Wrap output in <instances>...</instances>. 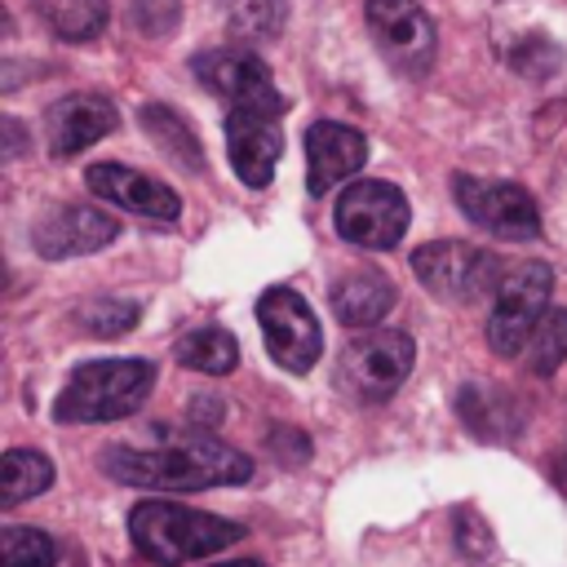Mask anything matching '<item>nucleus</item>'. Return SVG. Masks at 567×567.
<instances>
[{
  "label": "nucleus",
  "instance_id": "f257e3e1",
  "mask_svg": "<svg viewBox=\"0 0 567 567\" xmlns=\"http://www.w3.org/2000/svg\"><path fill=\"white\" fill-rule=\"evenodd\" d=\"M102 470L115 483L146 487V492H204V487H235L252 478V461L213 439V434H190L164 447H106Z\"/></svg>",
  "mask_w": 567,
  "mask_h": 567
},
{
  "label": "nucleus",
  "instance_id": "f03ea898",
  "mask_svg": "<svg viewBox=\"0 0 567 567\" xmlns=\"http://www.w3.org/2000/svg\"><path fill=\"white\" fill-rule=\"evenodd\" d=\"M128 536L142 558H151L159 567H182V563L208 558L217 549H230L235 540H244V527L221 514L190 509L177 501H142L128 514Z\"/></svg>",
  "mask_w": 567,
  "mask_h": 567
},
{
  "label": "nucleus",
  "instance_id": "7ed1b4c3",
  "mask_svg": "<svg viewBox=\"0 0 567 567\" xmlns=\"http://www.w3.org/2000/svg\"><path fill=\"white\" fill-rule=\"evenodd\" d=\"M155 390V363L151 359H93L71 372L62 385L53 416L62 425H97L133 416Z\"/></svg>",
  "mask_w": 567,
  "mask_h": 567
},
{
  "label": "nucleus",
  "instance_id": "20e7f679",
  "mask_svg": "<svg viewBox=\"0 0 567 567\" xmlns=\"http://www.w3.org/2000/svg\"><path fill=\"white\" fill-rule=\"evenodd\" d=\"M416 346L399 328H363L337 359V385L359 403H385L412 372Z\"/></svg>",
  "mask_w": 567,
  "mask_h": 567
},
{
  "label": "nucleus",
  "instance_id": "39448f33",
  "mask_svg": "<svg viewBox=\"0 0 567 567\" xmlns=\"http://www.w3.org/2000/svg\"><path fill=\"white\" fill-rule=\"evenodd\" d=\"M549 288H554V270L545 261H523L496 284L492 315H487V346L501 359L527 354L532 332L549 310Z\"/></svg>",
  "mask_w": 567,
  "mask_h": 567
},
{
  "label": "nucleus",
  "instance_id": "423d86ee",
  "mask_svg": "<svg viewBox=\"0 0 567 567\" xmlns=\"http://www.w3.org/2000/svg\"><path fill=\"white\" fill-rule=\"evenodd\" d=\"M284 97H261V102H235L226 111V155L230 168L239 173L244 186L261 190L270 186L279 155H284Z\"/></svg>",
  "mask_w": 567,
  "mask_h": 567
},
{
  "label": "nucleus",
  "instance_id": "0eeeda50",
  "mask_svg": "<svg viewBox=\"0 0 567 567\" xmlns=\"http://www.w3.org/2000/svg\"><path fill=\"white\" fill-rule=\"evenodd\" d=\"M408 199L399 186L390 182H372V177H359L341 190L337 199V213H332V226L346 244L354 248H372V252H385L394 248L403 235H408Z\"/></svg>",
  "mask_w": 567,
  "mask_h": 567
},
{
  "label": "nucleus",
  "instance_id": "6e6552de",
  "mask_svg": "<svg viewBox=\"0 0 567 567\" xmlns=\"http://www.w3.org/2000/svg\"><path fill=\"white\" fill-rule=\"evenodd\" d=\"M257 323L266 337V350L279 368L288 372H310L323 354V328L315 319V310L306 306V297L288 284L266 288L257 297Z\"/></svg>",
  "mask_w": 567,
  "mask_h": 567
},
{
  "label": "nucleus",
  "instance_id": "1a4fd4ad",
  "mask_svg": "<svg viewBox=\"0 0 567 567\" xmlns=\"http://www.w3.org/2000/svg\"><path fill=\"white\" fill-rule=\"evenodd\" d=\"M452 195H456L461 213L496 239L527 244V239L540 235V208H536L532 190L518 186V182H483V177L461 173L452 182Z\"/></svg>",
  "mask_w": 567,
  "mask_h": 567
},
{
  "label": "nucleus",
  "instance_id": "9d476101",
  "mask_svg": "<svg viewBox=\"0 0 567 567\" xmlns=\"http://www.w3.org/2000/svg\"><path fill=\"white\" fill-rule=\"evenodd\" d=\"M412 270H416V279H421L434 297H443V301H474V297H483L487 288H496V279H501L496 252L474 248V244H461V239L421 244V248L412 252Z\"/></svg>",
  "mask_w": 567,
  "mask_h": 567
},
{
  "label": "nucleus",
  "instance_id": "9b49d317",
  "mask_svg": "<svg viewBox=\"0 0 567 567\" xmlns=\"http://www.w3.org/2000/svg\"><path fill=\"white\" fill-rule=\"evenodd\" d=\"M368 31L377 40V49L385 53V62L403 75H425L434 66V22L416 0H368Z\"/></svg>",
  "mask_w": 567,
  "mask_h": 567
},
{
  "label": "nucleus",
  "instance_id": "f8f14e48",
  "mask_svg": "<svg viewBox=\"0 0 567 567\" xmlns=\"http://www.w3.org/2000/svg\"><path fill=\"white\" fill-rule=\"evenodd\" d=\"M115 235H120V221L111 213L93 204H58L35 221L31 244L44 261H66V257H89L106 248Z\"/></svg>",
  "mask_w": 567,
  "mask_h": 567
},
{
  "label": "nucleus",
  "instance_id": "ddd939ff",
  "mask_svg": "<svg viewBox=\"0 0 567 567\" xmlns=\"http://www.w3.org/2000/svg\"><path fill=\"white\" fill-rule=\"evenodd\" d=\"M84 182L111 208H124V213H137V217H151V221H177L182 217L177 190L164 186L159 177H146V173L128 168V164H115V159L93 164L84 173Z\"/></svg>",
  "mask_w": 567,
  "mask_h": 567
},
{
  "label": "nucleus",
  "instance_id": "4468645a",
  "mask_svg": "<svg viewBox=\"0 0 567 567\" xmlns=\"http://www.w3.org/2000/svg\"><path fill=\"white\" fill-rule=\"evenodd\" d=\"M368 164V137L337 120H315L306 128V190L328 195L346 177H354Z\"/></svg>",
  "mask_w": 567,
  "mask_h": 567
},
{
  "label": "nucleus",
  "instance_id": "2eb2a0df",
  "mask_svg": "<svg viewBox=\"0 0 567 567\" xmlns=\"http://www.w3.org/2000/svg\"><path fill=\"white\" fill-rule=\"evenodd\" d=\"M120 124V111L111 97L102 93H71L62 102H53L44 111V142L53 159H71L80 151H89L93 142H102L111 128Z\"/></svg>",
  "mask_w": 567,
  "mask_h": 567
},
{
  "label": "nucleus",
  "instance_id": "dca6fc26",
  "mask_svg": "<svg viewBox=\"0 0 567 567\" xmlns=\"http://www.w3.org/2000/svg\"><path fill=\"white\" fill-rule=\"evenodd\" d=\"M190 71L195 80L217 93L221 102H261V97H275V80H270V66L248 53V49H213V53H199L190 58Z\"/></svg>",
  "mask_w": 567,
  "mask_h": 567
},
{
  "label": "nucleus",
  "instance_id": "f3484780",
  "mask_svg": "<svg viewBox=\"0 0 567 567\" xmlns=\"http://www.w3.org/2000/svg\"><path fill=\"white\" fill-rule=\"evenodd\" d=\"M399 301V288L385 270L377 266H359V270H346L337 284H332V315L346 323V328H377Z\"/></svg>",
  "mask_w": 567,
  "mask_h": 567
},
{
  "label": "nucleus",
  "instance_id": "a211bd4d",
  "mask_svg": "<svg viewBox=\"0 0 567 567\" xmlns=\"http://www.w3.org/2000/svg\"><path fill=\"white\" fill-rule=\"evenodd\" d=\"M173 354H177V363L190 368V372L226 377V372H235V363H239V341H235L226 328L204 323V328L182 332L177 346H173Z\"/></svg>",
  "mask_w": 567,
  "mask_h": 567
},
{
  "label": "nucleus",
  "instance_id": "6ab92c4d",
  "mask_svg": "<svg viewBox=\"0 0 567 567\" xmlns=\"http://www.w3.org/2000/svg\"><path fill=\"white\" fill-rule=\"evenodd\" d=\"M53 487V461L35 447H9L0 461V509H13Z\"/></svg>",
  "mask_w": 567,
  "mask_h": 567
},
{
  "label": "nucleus",
  "instance_id": "aec40b11",
  "mask_svg": "<svg viewBox=\"0 0 567 567\" xmlns=\"http://www.w3.org/2000/svg\"><path fill=\"white\" fill-rule=\"evenodd\" d=\"M142 128L151 133V142H155V146H159L177 168H190V173H199V168H204V146H199L195 128H190L177 111H168V106L151 102V106H142Z\"/></svg>",
  "mask_w": 567,
  "mask_h": 567
},
{
  "label": "nucleus",
  "instance_id": "412c9836",
  "mask_svg": "<svg viewBox=\"0 0 567 567\" xmlns=\"http://www.w3.org/2000/svg\"><path fill=\"white\" fill-rule=\"evenodd\" d=\"M58 40H93L106 27V0H31Z\"/></svg>",
  "mask_w": 567,
  "mask_h": 567
},
{
  "label": "nucleus",
  "instance_id": "4be33fe9",
  "mask_svg": "<svg viewBox=\"0 0 567 567\" xmlns=\"http://www.w3.org/2000/svg\"><path fill=\"white\" fill-rule=\"evenodd\" d=\"M567 359V306H549L532 332V346H527V363L536 377H554Z\"/></svg>",
  "mask_w": 567,
  "mask_h": 567
},
{
  "label": "nucleus",
  "instance_id": "5701e85b",
  "mask_svg": "<svg viewBox=\"0 0 567 567\" xmlns=\"http://www.w3.org/2000/svg\"><path fill=\"white\" fill-rule=\"evenodd\" d=\"M0 567H58V545L40 527H4Z\"/></svg>",
  "mask_w": 567,
  "mask_h": 567
},
{
  "label": "nucleus",
  "instance_id": "b1692460",
  "mask_svg": "<svg viewBox=\"0 0 567 567\" xmlns=\"http://www.w3.org/2000/svg\"><path fill=\"white\" fill-rule=\"evenodd\" d=\"M137 301H120V297H97V301H84L75 310V323L89 332V337H124L133 323H137Z\"/></svg>",
  "mask_w": 567,
  "mask_h": 567
},
{
  "label": "nucleus",
  "instance_id": "393cba45",
  "mask_svg": "<svg viewBox=\"0 0 567 567\" xmlns=\"http://www.w3.org/2000/svg\"><path fill=\"white\" fill-rule=\"evenodd\" d=\"M284 22V0H235L230 4V31L244 40H266Z\"/></svg>",
  "mask_w": 567,
  "mask_h": 567
},
{
  "label": "nucleus",
  "instance_id": "a878e982",
  "mask_svg": "<svg viewBox=\"0 0 567 567\" xmlns=\"http://www.w3.org/2000/svg\"><path fill=\"white\" fill-rule=\"evenodd\" d=\"M182 18V0H133V27L151 40H164Z\"/></svg>",
  "mask_w": 567,
  "mask_h": 567
},
{
  "label": "nucleus",
  "instance_id": "bb28decb",
  "mask_svg": "<svg viewBox=\"0 0 567 567\" xmlns=\"http://www.w3.org/2000/svg\"><path fill=\"white\" fill-rule=\"evenodd\" d=\"M190 421H195V425H208V421L217 425V421H221V403H217V399H213V403H208V399H195Z\"/></svg>",
  "mask_w": 567,
  "mask_h": 567
},
{
  "label": "nucleus",
  "instance_id": "cd10ccee",
  "mask_svg": "<svg viewBox=\"0 0 567 567\" xmlns=\"http://www.w3.org/2000/svg\"><path fill=\"white\" fill-rule=\"evenodd\" d=\"M4 137H9V146H4V155L13 159V155L22 151V124H18V120H4Z\"/></svg>",
  "mask_w": 567,
  "mask_h": 567
},
{
  "label": "nucleus",
  "instance_id": "c85d7f7f",
  "mask_svg": "<svg viewBox=\"0 0 567 567\" xmlns=\"http://www.w3.org/2000/svg\"><path fill=\"white\" fill-rule=\"evenodd\" d=\"M554 478H558V487H563V496H567V443H563V452H558V461H554Z\"/></svg>",
  "mask_w": 567,
  "mask_h": 567
},
{
  "label": "nucleus",
  "instance_id": "c756f323",
  "mask_svg": "<svg viewBox=\"0 0 567 567\" xmlns=\"http://www.w3.org/2000/svg\"><path fill=\"white\" fill-rule=\"evenodd\" d=\"M213 567H266V563H257V558H230V563H213Z\"/></svg>",
  "mask_w": 567,
  "mask_h": 567
}]
</instances>
